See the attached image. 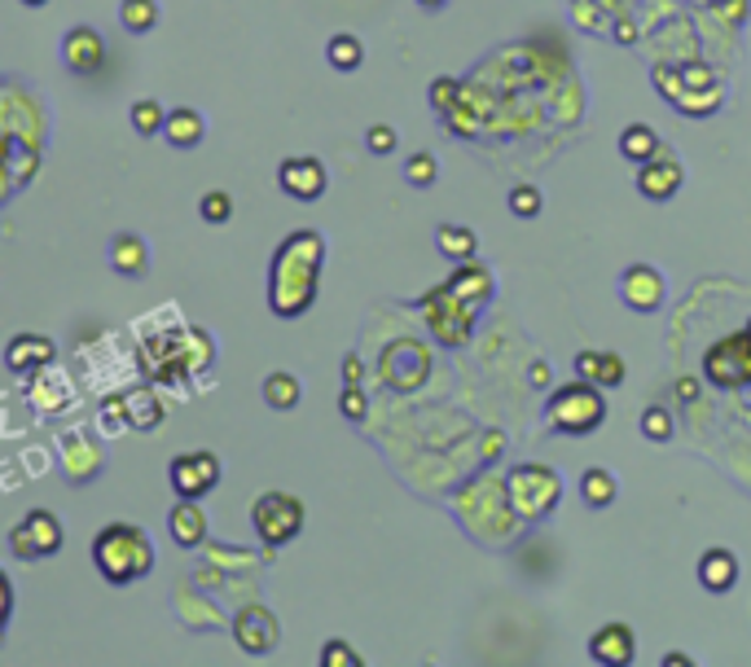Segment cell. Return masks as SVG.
Here are the masks:
<instances>
[{"instance_id":"cell-36","label":"cell","mask_w":751,"mask_h":667,"mask_svg":"<svg viewBox=\"0 0 751 667\" xmlns=\"http://www.w3.org/2000/svg\"><path fill=\"white\" fill-rule=\"evenodd\" d=\"M396 145H401V132H396L392 124H369V128H365V150H369L373 159L396 154Z\"/></svg>"},{"instance_id":"cell-46","label":"cell","mask_w":751,"mask_h":667,"mask_svg":"<svg viewBox=\"0 0 751 667\" xmlns=\"http://www.w3.org/2000/svg\"><path fill=\"white\" fill-rule=\"evenodd\" d=\"M23 5H27V10H45V5H49V0H23Z\"/></svg>"},{"instance_id":"cell-39","label":"cell","mask_w":751,"mask_h":667,"mask_svg":"<svg viewBox=\"0 0 751 667\" xmlns=\"http://www.w3.org/2000/svg\"><path fill=\"white\" fill-rule=\"evenodd\" d=\"M338 413H343L347 422H365V418H369V400H365L360 383H343V391H338Z\"/></svg>"},{"instance_id":"cell-43","label":"cell","mask_w":751,"mask_h":667,"mask_svg":"<svg viewBox=\"0 0 751 667\" xmlns=\"http://www.w3.org/2000/svg\"><path fill=\"white\" fill-rule=\"evenodd\" d=\"M663 667H694V658L685 650H672V654H663Z\"/></svg>"},{"instance_id":"cell-41","label":"cell","mask_w":751,"mask_h":667,"mask_svg":"<svg viewBox=\"0 0 751 667\" xmlns=\"http://www.w3.org/2000/svg\"><path fill=\"white\" fill-rule=\"evenodd\" d=\"M598 356H602V352H580V356H576V374H580L585 383L598 378Z\"/></svg>"},{"instance_id":"cell-20","label":"cell","mask_w":751,"mask_h":667,"mask_svg":"<svg viewBox=\"0 0 751 667\" xmlns=\"http://www.w3.org/2000/svg\"><path fill=\"white\" fill-rule=\"evenodd\" d=\"M106 259H111V268L119 272V277H128V281H146L150 277V246H146V237L141 233H115L111 237V246H106Z\"/></svg>"},{"instance_id":"cell-8","label":"cell","mask_w":751,"mask_h":667,"mask_svg":"<svg viewBox=\"0 0 751 667\" xmlns=\"http://www.w3.org/2000/svg\"><path fill=\"white\" fill-rule=\"evenodd\" d=\"M233 641H238V650L242 654H251V658H268V654H277V645H281V619L264 606V601H251V606H242L238 615H233Z\"/></svg>"},{"instance_id":"cell-21","label":"cell","mask_w":751,"mask_h":667,"mask_svg":"<svg viewBox=\"0 0 751 667\" xmlns=\"http://www.w3.org/2000/svg\"><path fill=\"white\" fill-rule=\"evenodd\" d=\"M694 575H698V584H703L712 597H720V593H729V588L738 584L742 566H738V553H733V549L712 545V549H703V558H698Z\"/></svg>"},{"instance_id":"cell-9","label":"cell","mask_w":751,"mask_h":667,"mask_svg":"<svg viewBox=\"0 0 751 667\" xmlns=\"http://www.w3.org/2000/svg\"><path fill=\"white\" fill-rule=\"evenodd\" d=\"M615 290H620V303H624L628 312L650 316V312H659L663 299H668V277H663L655 264H642V259H637V264H628V268L620 272Z\"/></svg>"},{"instance_id":"cell-7","label":"cell","mask_w":751,"mask_h":667,"mask_svg":"<svg viewBox=\"0 0 751 667\" xmlns=\"http://www.w3.org/2000/svg\"><path fill=\"white\" fill-rule=\"evenodd\" d=\"M220 475H224V466H220V457H216L211 448L176 453V457L167 461V483H172V492H176V496H189V501L211 496V492L220 488Z\"/></svg>"},{"instance_id":"cell-45","label":"cell","mask_w":751,"mask_h":667,"mask_svg":"<svg viewBox=\"0 0 751 667\" xmlns=\"http://www.w3.org/2000/svg\"><path fill=\"white\" fill-rule=\"evenodd\" d=\"M418 5H423V10H444L449 0H418Z\"/></svg>"},{"instance_id":"cell-23","label":"cell","mask_w":751,"mask_h":667,"mask_svg":"<svg viewBox=\"0 0 751 667\" xmlns=\"http://www.w3.org/2000/svg\"><path fill=\"white\" fill-rule=\"evenodd\" d=\"M163 137H167V145L181 150V154H185V150H198L203 137H207V119H203L194 106H176V110H167Z\"/></svg>"},{"instance_id":"cell-13","label":"cell","mask_w":751,"mask_h":667,"mask_svg":"<svg viewBox=\"0 0 751 667\" xmlns=\"http://www.w3.org/2000/svg\"><path fill=\"white\" fill-rule=\"evenodd\" d=\"M58 54H62V67H67L71 75H80V80H93V75L106 67V40H102V32L89 27V23H76V27L62 36Z\"/></svg>"},{"instance_id":"cell-29","label":"cell","mask_w":751,"mask_h":667,"mask_svg":"<svg viewBox=\"0 0 751 667\" xmlns=\"http://www.w3.org/2000/svg\"><path fill=\"white\" fill-rule=\"evenodd\" d=\"M119 23L128 36H150L159 27V0H119Z\"/></svg>"},{"instance_id":"cell-31","label":"cell","mask_w":751,"mask_h":667,"mask_svg":"<svg viewBox=\"0 0 751 667\" xmlns=\"http://www.w3.org/2000/svg\"><path fill=\"white\" fill-rule=\"evenodd\" d=\"M440 180V159L431 154V150H418V154H409L405 159V185H414V189H431Z\"/></svg>"},{"instance_id":"cell-28","label":"cell","mask_w":751,"mask_h":667,"mask_svg":"<svg viewBox=\"0 0 751 667\" xmlns=\"http://www.w3.org/2000/svg\"><path fill=\"white\" fill-rule=\"evenodd\" d=\"M325 62H330L338 75L360 71V67H365V45H360V36H351V32L330 36V45H325Z\"/></svg>"},{"instance_id":"cell-40","label":"cell","mask_w":751,"mask_h":667,"mask_svg":"<svg viewBox=\"0 0 751 667\" xmlns=\"http://www.w3.org/2000/svg\"><path fill=\"white\" fill-rule=\"evenodd\" d=\"M128 422L150 431V426H159V422H163V409H159L150 396H141V391H137V396H128Z\"/></svg>"},{"instance_id":"cell-35","label":"cell","mask_w":751,"mask_h":667,"mask_svg":"<svg viewBox=\"0 0 751 667\" xmlns=\"http://www.w3.org/2000/svg\"><path fill=\"white\" fill-rule=\"evenodd\" d=\"M198 215H203L207 224H229V220H233V194L207 189V194L198 198Z\"/></svg>"},{"instance_id":"cell-47","label":"cell","mask_w":751,"mask_h":667,"mask_svg":"<svg viewBox=\"0 0 751 667\" xmlns=\"http://www.w3.org/2000/svg\"><path fill=\"white\" fill-rule=\"evenodd\" d=\"M747 334H751V325H747Z\"/></svg>"},{"instance_id":"cell-27","label":"cell","mask_w":751,"mask_h":667,"mask_svg":"<svg viewBox=\"0 0 751 667\" xmlns=\"http://www.w3.org/2000/svg\"><path fill=\"white\" fill-rule=\"evenodd\" d=\"M580 501H585L589 510H611V505L620 501V479H615L606 466H589V470L580 475Z\"/></svg>"},{"instance_id":"cell-22","label":"cell","mask_w":751,"mask_h":667,"mask_svg":"<svg viewBox=\"0 0 751 667\" xmlns=\"http://www.w3.org/2000/svg\"><path fill=\"white\" fill-rule=\"evenodd\" d=\"M449 294L458 299V303H466V307H484L493 294H497V281H493V272L480 264V259H466V264H458V272L449 277Z\"/></svg>"},{"instance_id":"cell-4","label":"cell","mask_w":751,"mask_h":667,"mask_svg":"<svg viewBox=\"0 0 751 667\" xmlns=\"http://www.w3.org/2000/svg\"><path fill=\"white\" fill-rule=\"evenodd\" d=\"M563 501V475L545 461H519L506 475V505L523 523H541L558 510Z\"/></svg>"},{"instance_id":"cell-44","label":"cell","mask_w":751,"mask_h":667,"mask_svg":"<svg viewBox=\"0 0 751 667\" xmlns=\"http://www.w3.org/2000/svg\"><path fill=\"white\" fill-rule=\"evenodd\" d=\"M545 383H550V370H545V365H536V370H532V387H545Z\"/></svg>"},{"instance_id":"cell-5","label":"cell","mask_w":751,"mask_h":667,"mask_svg":"<svg viewBox=\"0 0 751 667\" xmlns=\"http://www.w3.org/2000/svg\"><path fill=\"white\" fill-rule=\"evenodd\" d=\"M303 523H308V510L290 492H264L251 505V527H255L264 549H286L290 540H299Z\"/></svg>"},{"instance_id":"cell-18","label":"cell","mask_w":751,"mask_h":667,"mask_svg":"<svg viewBox=\"0 0 751 667\" xmlns=\"http://www.w3.org/2000/svg\"><path fill=\"white\" fill-rule=\"evenodd\" d=\"M167 536L176 540V549H203L207 536H211V523H207V510L189 496H176V505L167 510Z\"/></svg>"},{"instance_id":"cell-2","label":"cell","mask_w":751,"mask_h":667,"mask_svg":"<svg viewBox=\"0 0 751 667\" xmlns=\"http://www.w3.org/2000/svg\"><path fill=\"white\" fill-rule=\"evenodd\" d=\"M89 553H93L97 575L106 584H115V588H128V584H137V580H146L154 571V536L141 523H124V518L106 523L93 536Z\"/></svg>"},{"instance_id":"cell-14","label":"cell","mask_w":751,"mask_h":667,"mask_svg":"<svg viewBox=\"0 0 751 667\" xmlns=\"http://www.w3.org/2000/svg\"><path fill=\"white\" fill-rule=\"evenodd\" d=\"M383 383L388 387H396V391H414V387H423L427 383V370H431V356H427V348L423 343H414V339H401V343H392L388 352H383Z\"/></svg>"},{"instance_id":"cell-26","label":"cell","mask_w":751,"mask_h":667,"mask_svg":"<svg viewBox=\"0 0 751 667\" xmlns=\"http://www.w3.org/2000/svg\"><path fill=\"white\" fill-rule=\"evenodd\" d=\"M259 396H264V405H268L273 413H294L299 400H303V383H299L294 374H286V370H273V374L264 378Z\"/></svg>"},{"instance_id":"cell-37","label":"cell","mask_w":751,"mask_h":667,"mask_svg":"<svg viewBox=\"0 0 751 667\" xmlns=\"http://www.w3.org/2000/svg\"><path fill=\"white\" fill-rule=\"evenodd\" d=\"M316 663H321V667H360L365 658L351 650V641H343V636H330V641L321 645Z\"/></svg>"},{"instance_id":"cell-11","label":"cell","mask_w":751,"mask_h":667,"mask_svg":"<svg viewBox=\"0 0 751 667\" xmlns=\"http://www.w3.org/2000/svg\"><path fill=\"white\" fill-rule=\"evenodd\" d=\"M277 185L294 202H321L325 198V185H330V172H325V163L316 154H294V159H281Z\"/></svg>"},{"instance_id":"cell-32","label":"cell","mask_w":751,"mask_h":667,"mask_svg":"<svg viewBox=\"0 0 751 667\" xmlns=\"http://www.w3.org/2000/svg\"><path fill=\"white\" fill-rule=\"evenodd\" d=\"M427 102H431V110H436V115L458 110V102H462V84H458V75H436V80H431Z\"/></svg>"},{"instance_id":"cell-15","label":"cell","mask_w":751,"mask_h":667,"mask_svg":"<svg viewBox=\"0 0 751 667\" xmlns=\"http://www.w3.org/2000/svg\"><path fill=\"white\" fill-rule=\"evenodd\" d=\"M54 361H58V343L49 334H14L5 343V370L14 378H36V374L54 370Z\"/></svg>"},{"instance_id":"cell-16","label":"cell","mask_w":751,"mask_h":667,"mask_svg":"<svg viewBox=\"0 0 751 667\" xmlns=\"http://www.w3.org/2000/svg\"><path fill=\"white\" fill-rule=\"evenodd\" d=\"M650 75H655V89H659V97H663V102H672V106H677L685 93H716V89H720V80H716V71H712L707 62L655 67Z\"/></svg>"},{"instance_id":"cell-33","label":"cell","mask_w":751,"mask_h":667,"mask_svg":"<svg viewBox=\"0 0 751 667\" xmlns=\"http://www.w3.org/2000/svg\"><path fill=\"white\" fill-rule=\"evenodd\" d=\"M545 211V194L536 185H515L510 189V215L515 220H536Z\"/></svg>"},{"instance_id":"cell-6","label":"cell","mask_w":751,"mask_h":667,"mask_svg":"<svg viewBox=\"0 0 751 667\" xmlns=\"http://www.w3.org/2000/svg\"><path fill=\"white\" fill-rule=\"evenodd\" d=\"M5 545H10V553H14L19 562H45V558L62 553L67 531H62V523H58L54 510H27V514L5 531Z\"/></svg>"},{"instance_id":"cell-38","label":"cell","mask_w":751,"mask_h":667,"mask_svg":"<svg viewBox=\"0 0 751 667\" xmlns=\"http://www.w3.org/2000/svg\"><path fill=\"white\" fill-rule=\"evenodd\" d=\"M624 374H628V365H624V356L620 352H602L598 356V387L602 391H615V387H624Z\"/></svg>"},{"instance_id":"cell-42","label":"cell","mask_w":751,"mask_h":667,"mask_svg":"<svg viewBox=\"0 0 751 667\" xmlns=\"http://www.w3.org/2000/svg\"><path fill=\"white\" fill-rule=\"evenodd\" d=\"M360 378H365L360 356H356V352H347V356H343V383H360Z\"/></svg>"},{"instance_id":"cell-3","label":"cell","mask_w":751,"mask_h":667,"mask_svg":"<svg viewBox=\"0 0 751 667\" xmlns=\"http://www.w3.org/2000/svg\"><path fill=\"white\" fill-rule=\"evenodd\" d=\"M606 413L611 409H606L602 387L598 383H585V378L554 387L550 400H545V426L554 435H567V440H585V435L602 431L606 426Z\"/></svg>"},{"instance_id":"cell-1","label":"cell","mask_w":751,"mask_h":667,"mask_svg":"<svg viewBox=\"0 0 751 667\" xmlns=\"http://www.w3.org/2000/svg\"><path fill=\"white\" fill-rule=\"evenodd\" d=\"M321 255L325 242L316 229H299L286 246L273 255V277H268V307L281 320H294L312 307L316 285H321Z\"/></svg>"},{"instance_id":"cell-17","label":"cell","mask_w":751,"mask_h":667,"mask_svg":"<svg viewBox=\"0 0 751 667\" xmlns=\"http://www.w3.org/2000/svg\"><path fill=\"white\" fill-rule=\"evenodd\" d=\"M589 658L602 663V667H633L637 663V632H633V623H624V619L602 623L589 636Z\"/></svg>"},{"instance_id":"cell-24","label":"cell","mask_w":751,"mask_h":667,"mask_svg":"<svg viewBox=\"0 0 751 667\" xmlns=\"http://www.w3.org/2000/svg\"><path fill=\"white\" fill-rule=\"evenodd\" d=\"M615 150H620V159H624V163L642 167V163H650V159L663 150V141H659V132H655L650 124H628V128L620 132Z\"/></svg>"},{"instance_id":"cell-30","label":"cell","mask_w":751,"mask_h":667,"mask_svg":"<svg viewBox=\"0 0 751 667\" xmlns=\"http://www.w3.org/2000/svg\"><path fill=\"white\" fill-rule=\"evenodd\" d=\"M128 124H132V132L146 141V137H163V124H167V110L154 102V97H141V102H132L128 106Z\"/></svg>"},{"instance_id":"cell-34","label":"cell","mask_w":751,"mask_h":667,"mask_svg":"<svg viewBox=\"0 0 751 667\" xmlns=\"http://www.w3.org/2000/svg\"><path fill=\"white\" fill-rule=\"evenodd\" d=\"M637 426H642V435H646L650 444H668V440H672V431H677V426H672V413H668L663 405L642 409V422H637Z\"/></svg>"},{"instance_id":"cell-25","label":"cell","mask_w":751,"mask_h":667,"mask_svg":"<svg viewBox=\"0 0 751 667\" xmlns=\"http://www.w3.org/2000/svg\"><path fill=\"white\" fill-rule=\"evenodd\" d=\"M436 250L449 259V264H466L480 255V233L466 229V224H440L436 229Z\"/></svg>"},{"instance_id":"cell-12","label":"cell","mask_w":751,"mask_h":667,"mask_svg":"<svg viewBox=\"0 0 751 667\" xmlns=\"http://www.w3.org/2000/svg\"><path fill=\"white\" fill-rule=\"evenodd\" d=\"M633 185H637V194L646 202H672L681 194V185H685V167H681V159L672 150H659L650 163L633 167Z\"/></svg>"},{"instance_id":"cell-19","label":"cell","mask_w":751,"mask_h":667,"mask_svg":"<svg viewBox=\"0 0 751 667\" xmlns=\"http://www.w3.org/2000/svg\"><path fill=\"white\" fill-rule=\"evenodd\" d=\"M36 176H41V145L5 132V202L19 198V189Z\"/></svg>"},{"instance_id":"cell-10","label":"cell","mask_w":751,"mask_h":667,"mask_svg":"<svg viewBox=\"0 0 751 667\" xmlns=\"http://www.w3.org/2000/svg\"><path fill=\"white\" fill-rule=\"evenodd\" d=\"M703 374L712 387H742L751 378V334H729V339H720L707 361H703Z\"/></svg>"}]
</instances>
